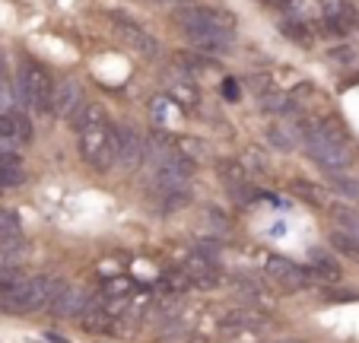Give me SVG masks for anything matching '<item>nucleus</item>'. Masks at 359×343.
Masks as SVG:
<instances>
[{"instance_id":"dca6fc26","label":"nucleus","mask_w":359,"mask_h":343,"mask_svg":"<svg viewBox=\"0 0 359 343\" xmlns=\"http://www.w3.org/2000/svg\"><path fill=\"white\" fill-rule=\"evenodd\" d=\"M280 32H283L286 41H292V45H299V48L312 45V26L305 20H299V16H283V20H280Z\"/></svg>"},{"instance_id":"c85d7f7f","label":"nucleus","mask_w":359,"mask_h":343,"mask_svg":"<svg viewBox=\"0 0 359 343\" xmlns=\"http://www.w3.org/2000/svg\"><path fill=\"white\" fill-rule=\"evenodd\" d=\"M273 343H302V340H296V337H283V340H273Z\"/></svg>"},{"instance_id":"bb28decb","label":"nucleus","mask_w":359,"mask_h":343,"mask_svg":"<svg viewBox=\"0 0 359 343\" xmlns=\"http://www.w3.org/2000/svg\"><path fill=\"white\" fill-rule=\"evenodd\" d=\"M258 4H264V7H283L286 0H258Z\"/></svg>"},{"instance_id":"f3484780","label":"nucleus","mask_w":359,"mask_h":343,"mask_svg":"<svg viewBox=\"0 0 359 343\" xmlns=\"http://www.w3.org/2000/svg\"><path fill=\"white\" fill-rule=\"evenodd\" d=\"M331 248L337 251V255H344L346 261L359 264V238L350 236V232H344V229H334L331 232Z\"/></svg>"},{"instance_id":"20e7f679","label":"nucleus","mask_w":359,"mask_h":343,"mask_svg":"<svg viewBox=\"0 0 359 343\" xmlns=\"http://www.w3.org/2000/svg\"><path fill=\"white\" fill-rule=\"evenodd\" d=\"M76 147H80V156L95 168V172L111 168L115 166V156H118L115 124H111L109 118H99V121L80 128L76 130Z\"/></svg>"},{"instance_id":"aec40b11","label":"nucleus","mask_w":359,"mask_h":343,"mask_svg":"<svg viewBox=\"0 0 359 343\" xmlns=\"http://www.w3.org/2000/svg\"><path fill=\"white\" fill-rule=\"evenodd\" d=\"M331 184H334V191H337V194L350 197V201H359V182H356V178H346L344 172H337V175H331Z\"/></svg>"},{"instance_id":"412c9836","label":"nucleus","mask_w":359,"mask_h":343,"mask_svg":"<svg viewBox=\"0 0 359 343\" xmlns=\"http://www.w3.org/2000/svg\"><path fill=\"white\" fill-rule=\"evenodd\" d=\"M226 191H229V197L238 203V207H248V203L258 197V188H255L251 182H238V184H232V188H226Z\"/></svg>"},{"instance_id":"b1692460","label":"nucleus","mask_w":359,"mask_h":343,"mask_svg":"<svg viewBox=\"0 0 359 343\" xmlns=\"http://www.w3.org/2000/svg\"><path fill=\"white\" fill-rule=\"evenodd\" d=\"M169 93L175 95L182 105H197V89L191 86L188 80H184V83H169Z\"/></svg>"},{"instance_id":"423d86ee","label":"nucleus","mask_w":359,"mask_h":343,"mask_svg":"<svg viewBox=\"0 0 359 343\" xmlns=\"http://www.w3.org/2000/svg\"><path fill=\"white\" fill-rule=\"evenodd\" d=\"M109 20L115 22L118 35H121V39L128 41V45L134 48L137 54H143V58H156V54H159V41L153 39L147 29L137 26L134 20H128V16H121V13H109Z\"/></svg>"},{"instance_id":"a878e982","label":"nucleus","mask_w":359,"mask_h":343,"mask_svg":"<svg viewBox=\"0 0 359 343\" xmlns=\"http://www.w3.org/2000/svg\"><path fill=\"white\" fill-rule=\"evenodd\" d=\"M292 191H296L299 197H305V201L318 203V191H315V184H305V182H292Z\"/></svg>"},{"instance_id":"a211bd4d","label":"nucleus","mask_w":359,"mask_h":343,"mask_svg":"<svg viewBox=\"0 0 359 343\" xmlns=\"http://www.w3.org/2000/svg\"><path fill=\"white\" fill-rule=\"evenodd\" d=\"M13 238H22V222L16 210H0V242H13Z\"/></svg>"},{"instance_id":"7ed1b4c3","label":"nucleus","mask_w":359,"mask_h":343,"mask_svg":"<svg viewBox=\"0 0 359 343\" xmlns=\"http://www.w3.org/2000/svg\"><path fill=\"white\" fill-rule=\"evenodd\" d=\"M57 290V280L48 274H35L20 280L10 290H0V305L10 311V315H35V311L48 309L51 296Z\"/></svg>"},{"instance_id":"39448f33","label":"nucleus","mask_w":359,"mask_h":343,"mask_svg":"<svg viewBox=\"0 0 359 343\" xmlns=\"http://www.w3.org/2000/svg\"><path fill=\"white\" fill-rule=\"evenodd\" d=\"M20 99L26 102L32 112L39 114H48V108H51V93H55V80L48 76V70L41 67L39 61H22L20 67Z\"/></svg>"},{"instance_id":"393cba45","label":"nucleus","mask_w":359,"mask_h":343,"mask_svg":"<svg viewBox=\"0 0 359 343\" xmlns=\"http://www.w3.org/2000/svg\"><path fill=\"white\" fill-rule=\"evenodd\" d=\"M331 64H340V67H346V64H356L359 61V51L353 45H340V48H331Z\"/></svg>"},{"instance_id":"4468645a","label":"nucleus","mask_w":359,"mask_h":343,"mask_svg":"<svg viewBox=\"0 0 359 343\" xmlns=\"http://www.w3.org/2000/svg\"><path fill=\"white\" fill-rule=\"evenodd\" d=\"M22 178H26V168H22L20 153L0 149V191H10L16 184H22Z\"/></svg>"},{"instance_id":"2f4dec72","label":"nucleus","mask_w":359,"mask_h":343,"mask_svg":"<svg viewBox=\"0 0 359 343\" xmlns=\"http://www.w3.org/2000/svg\"><path fill=\"white\" fill-rule=\"evenodd\" d=\"M0 194H4V191H0Z\"/></svg>"},{"instance_id":"6ab92c4d","label":"nucleus","mask_w":359,"mask_h":343,"mask_svg":"<svg viewBox=\"0 0 359 343\" xmlns=\"http://www.w3.org/2000/svg\"><path fill=\"white\" fill-rule=\"evenodd\" d=\"M309 276H318V280H325V283H337L340 280V267L331 261V257H315L312 274Z\"/></svg>"},{"instance_id":"f8f14e48","label":"nucleus","mask_w":359,"mask_h":343,"mask_svg":"<svg viewBox=\"0 0 359 343\" xmlns=\"http://www.w3.org/2000/svg\"><path fill=\"white\" fill-rule=\"evenodd\" d=\"M83 305H86V299H83V292L76 290V286H67V283H57L55 296H51V315L57 318H74L83 311Z\"/></svg>"},{"instance_id":"9d476101","label":"nucleus","mask_w":359,"mask_h":343,"mask_svg":"<svg viewBox=\"0 0 359 343\" xmlns=\"http://www.w3.org/2000/svg\"><path fill=\"white\" fill-rule=\"evenodd\" d=\"M115 137H118V156H115V162H121L124 168H137L143 162V156H147V143H143V137L137 134L134 128H128V124L115 128Z\"/></svg>"},{"instance_id":"4be33fe9","label":"nucleus","mask_w":359,"mask_h":343,"mask_svg":"<svg viewBox=\"0 0 359 343\" xmlns=\"http://www.w3.org/2000/svg\"><path fill=\"white\" fill-rule=\"evenodd\" d=\"M334 220H337V226L344 229V232L359 238V213H353V210H346V207H337L334 210Z\"/></svg>"},{"instance_id":"7c9ffc66","label":"nucleus","mask_w":359,"mask_h":343,"mask_svg":"<svg viewBox=\"0 0 359 343\" xmlns=\"http://www.w3.org/2000/svg\"><path fill=\"white\" fill-rule=\"evenodd\" d=\"M0 76H4V61H0Z\"/></svg>"},{"instance_id":"5701e85b","label":"nucleus","mask_w":359,"mask_h":343,"mask_svg":"<svg viewBox=\"0 0 359 343\" xmlns=\"http://www.w3.org/2000/svg\"><path fill=\"white\" fill-rule=\"evenodd\" d=\"M20 280H26L22 274V264H0V290H10Z\"/></svg>"},{"instance_id":"ddd939ff","label":"nucleus","mask_w":359,"mask_h":343,"mask_svg":"<svg viewBox=\"0 0 359 343\" xmlns=\"http://www.w3.org/2000/svg\"><path fill=\"white\" fill-rule=\"evenodd\" d=\"M327 29L340 39H350V35H359V10L353 4H337V7L327 10Z\"/></svg>"},{"instance_id":"f257e3e1","label":"nucleus","mask_w":359,"mask_h":343,"mask_svg":"<svg viewBox=\"0 0 359 343\" xmlns=\"http://www.w3.org/2000/svg\"><path fill=\"white\" fill-rule=\"evenodd\" d=\"M302 147L315 159V166L325 168L327 175L346 172L353 162L346 130L337 121H302Z\"/></svg>"},{"instance_id":"0eeeda50","label":"nucleus","mask_w":359,"mask_h":343,"mask_svg":"<svg viewBox=\"0 0 359 343\" xmlns=\"http://www.w3.org/2000/svg\"><path fill=\"white\" fill-rule=\"evenodd\" d=\"M267 276H271L283 292H299L309 286V270L292 264L290 257H271V261H267Z\"/></svg>"},{"instance_id":"9b49d317","label":"nucleus","mask_w":359,"mask_h":343,"mask_svg":"<svg viewBox=\"0 0 359 343\" xmlns=\"http://www.w3.org/2000/svg\"><path fill=\"white\" fill-rule=\"evenodd\" d=\"M182 274H184V280L194 283V286H213V283L219 280L217 261H213V257H207L203 251H194V255L184 257Z\"/></svg>"},{"instance_id":"f03ea898","label":"nucleus","mask_w":359,"mask_h":343,"mask_svg":"<svg viewBox=\"0 0 359 343\" xmlns=\"http://www.w3.org/2000/svg\"><path fill=\"white\" fill-rule=\"evenodd\" d=\"M175 22L188 32V39H217L229 45L236 41V16L219 7H182Z\"/></svg>"},{"instance_id":"cd10ccee","label":"nucleus","mask_w":359,"mask_h":343,"mask_svg":"<svg viewBox=\"0 0 359 343\" xmlns=\"http://www.w3.org/2000/svg\"><path fill=\"white\" fill-rule=\"evenodd\" d=\"M226 95H232V99H236V95H238V89H236V83H226Z\"/></svg>"},{"instance_id":"6e6552de","label":"nucleus","mask_w":359,"mask_h":343,"mask_svg":"<svg viewBox=\"0 0 359 343\" xmlns=\"http://www.w3.org/2000/svg\"><path fill=\"white\" fill-rule=\"evenodd\" d=\"M80 105H83V83L80 80L55 83V93H51V108H48L55 118H76Z\"/></svg>"},{"instance_id":"c756f323","label":"nucleus","mask_w":359,"mask_h":343,"mask_svg":"<svg viewBox=\"0 0 359 343\" xmlns=\"http://www.w3.org/2000/svg\"><path fill=\"white\" fill-rule=\"evenodd\" d=\"M172 4H178V7H182V4H188V0H172Z\"/></svg>"},{"instance_id":"1a4fd4ad","label":"nucleus","mask_w":359,"mask_h":343,"mask_svg":"<svg viewBox=\"0 0 359 343\" xmlns=\"http://www.w3.org/2000/svg\"><path fill=\"white\" fill-rule=\"evenodd\" d=\"M0 143L4 147H26V143H32V121L22 112H16V108L0 112Z\"/></svg>"},{"instance_id":"2eb2a0df","label":"nucleus","mask_w":359,"mask_h":343,"mask_svg":"<svg viewBox=\"0 0 359 343\" xmlns=\"http://www.w3.org/2000/svg\"><path fill=\"white\" fill-rule=\"evenodd\" d=\"M267 140H271L277 149L290 153V149H296L299 143H302V124H296V121H277V124H271V130H267Z\"/></svg>"}]
</instances>
